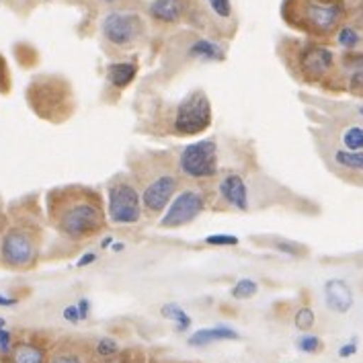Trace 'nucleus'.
Returning <instances> with one entry per match:
<instances>
[{
  "mask_svg": "<svg viewBox=\"0 0 363 363\" xmlns=\"http://www.w3.org/2000/svg\"><path fill=\"white\" fill-rule=\"evenodd\" d=\"M45 216L50 226L70 242H86L109 224L103 193L82 183L54 187L45 197Z\"/></svg>",
  "mask_w": 363,
  "mask_h": 363,
  "instance_id": "f257e3e1",
  "label": "nucleus"
},
{
  "mask_svg": "<svg viewBox=\"0 0 363 363\" xmlns=\"http://www.w3.org/2000/svg\"><path fill=\"white\" fill-rule=\"evenodd\" d=\"M130 177L142 197L144 216L160 218L183 185L177 169V154L171 150H138L130 154Z\"/></svg>",
  "mask_w": 363,
  "mask_h": 363,
  "instance_id": "f03ea898",
  "label": "nucleus"
},
{
  "mask_svg": "<svg viewBox=\"0 0 363 363\" xmlns=\"http://www.w3.org/2000/svg\"><path fill=\"white\" fill-rule=\"evenodd\" d=\"M347 17V0H284L281 19L289 29L312 39L337 33Z\"/></svg>",
  "mask_w": 363,
  "mask_h": 363,
  "instance_id": "7ed1b4c3",
  "label": "nucleus"
},
{
  "mask_svg": "<svg viewBox=\"0 0 363 363\" xmlns=\"http://www.w3.org/2000/svg\"><path fill=\"white\" fill-rule=\"evenodd\" d=\"M101 41L107 54L121 57L138 48H142L150 35V23L146 15L130 6H117L107 11L99 23Z\"/></svg>",
  "mask_w": 363,
  "mask_h": 363,
  "instance_id": "20e7f679",
  "label": "nucleus"
},
{
  "mask_svg": "<svg viewBox=\"0 0 363 363\" xmlns=\"http://www.w3.org/2000/svg\"><path fill=\"white\" fill-rule=\"evenodd\" d=\"M41 230L43 226L38 211L33 216H23L11 226H4L0 238V263L17 271L35 267L41 250Z\"/></svg>",
  "mask_w": 363,
  "mask_h": 363,
  "instance_id": "39448f33",
  "label": "nucleus"
},
{
  "mask_svg": "<svg viewBox=\"0 0 363 363\" xmlns=\"http://www.w3.org/2000/svg\"><path fill=\"white\" fill-rule=\"evenodd\" d=\"M213 123V109L206 91L193 89L191 93L171 105L162 113L164 134L174 138H197L206 134Z\"/></svg>",
  "mask_w": 363,
  "mask_h": 363,
  "instance_id": "423d86ee",
  "label": "nucleus"
},
{
  "mask_svg": "<svg viewBox=\"0 0 363 363\" xmlns=\"http://www.w3.org/2000/svg\"><path fill=\"white\" fill-rule=\"evenodd\" d=\"M27 101L38 117L54 123L66 121L74 113V105H77L70 80L56 74L33 78V82L27 89Z\"/></svg>",
  "mask_w": 363,
  "mask_h": 363,
  "instance_id": "0eeeda50",
  "label": "nucleus"
},
{
  "mask_svg": "<svg viewBox=\"0 0 363 363\" xmlns=\"http://www.w3.org/2000/svg\"><path fill=\"white\" fill-rule=\"evenodd\" d=\"M177 169L187 183L210 185L220 172L226 171L222 167V146L218 138H203L183 146L177 154Z\"/></svg>",
  "mask_w": 363,
  "mask_h": 363,
  "instance_id": "6e6552de",
  "label": "nucleus"
},
{
  "mask_svg": "<svg viewBox=\"0 0 363 363\" xmlns=\"http://www.w3.org/2000/svg\"><path fill=\"white\" fill-rule=\"evenodd\" d=\"M289 68L306 84L335 82L337 77V56L335 52L318 41H296L287 48Z\"/></svg>",
  "mask_w": 363,
  "mask_h": 363,
  "instance_id": "1a4fd4ad",
  "label": "nucleus"
},
{
  "mask_svg": "<svg viewBox=\"0 0 363 363\" xmlns=\"http://www.w3.org/2000/svg\"><path fill=\"white\" fill-rule=\"evenodd\" d=\"M228 56V43L222 39H213L197 33V31H183L169 39L167 45V66L169 68H183L191 64H218Z\"/></svg>",
  "mask_w": 363,
  "mask_h": 363,
  "instance_id": "9d476101",
  "label": "nucleus"
},
{
  "mask_svg": "<svg viewBox=\"0 0 363 363\" xmlns=\"http://www.w3.org/2000/svg\"><path fill=\"white\" fill-rule=\"evenodd\" d=\"M105 211L113 226H134L142 222L144 208L134 179L128 171L115 172L105 185Z\"/></svg>",
  "mask_w": 363,
  "mask_h": 363,
  "instance_id": "9b49d317",
  "label": "nucleus"
},
{
  "mask_svg": "<svg viewBox=\"0 0 363 363\" xmlns=\"http://www.w3.org/2000/svg\"><path fill=\"white\" fill-rule=\"evenodd\" d=\"M187 23L193 31L228 41L236 33V13L232 0H189Z\"/></svg>",
  "mask_w": 363,
  "mask_h": 363,
  "instance_id": "f8f14e48",
  "label": "nucleus"
},
{
  "mask_svg": "<svg viewBox=\"0 0 363 363\" xmlns=\"http://www.w3.org/2000/svg\"><path fill=\"white\" fill-rule=\"evenodd\" d=\"M211 191L210 185H195L189 183L187 187H181L177 195L167 206V210L158 218V228L179 230L193 224L203 211L210 210Z\"/></svg>",
  "mask_w": 363,
  "mask_h": 363,
  "instance_id": "ddd939ff",
  "label": "nucleus"
},
{
  "mask_svg": "<svg viewBox=\"0 0 363 363\" xmlns=\"http://www.w3.org/2000/svg\"><path fill=\"white\" fill-rule=\"evenodd\" d=\"M210 210L240 211V213H247L250 210L249 183L234 169L220 172L210 183Z\"/></svg>",
  "mask_w": 363,
  "mask_h": 363,
  "instance_id": "4468645a",
  "label": "nucleus"
},
{
  "mask_svg": "<svg viewBox=\"0 0 363 363\" xmlns=\"http://www.w3.org/2000/svg\"><path fill=\"white\" fill-rule=\"evenodd\" d=\"M189 0H150L146 6V19L156 29H174L187 23Z\"/></svg>",
  "mask_w": 363,
  "mask_h": 363,
  "instance_id": "2eb2a0df",
  "label": "nucleus"
},
{
  "mask_svg": "<svg viewBox=\"0 0 363 363\" xmlns=\"http://www.w3.org/2000/svg\"><path fill=\"white\" fill-rule=\"evenodd\" d=\"M335 82L353 95H363V52H345L337 64Z\"/></svg>",
  "mask_w": 363,
  "mask_h": 363,
  "instance_id": "dca6fc26",
  "label": "nucleus"
},
{
  "mask_svg": "<svg viewBox=\"0 0 363 363\" xmlns=\"http://www.w3.org/2000/svg\"><path fill=\"white\" fill-rule=\"evenodd\" d=\"M138 74H140V64L135 60L117 57L105 66V82L115 93H123L128 86H132Z\"/></svg>",
  "mask_w": 363,
  "mask_h": 363,
  "instance_id": "f3484780",
  "label": "nucleus"
},
{
  "mask_svg": "<svg viewBox=\"0 0 363 363\" xmlns=\"http://www.w3.org/2000/svg\"><path fill=\"white\" fill-rule=\"evenodd\" d=\"M325 304L335 314H347L353 308V289L345 279H328L325 284Z\"/></svg>",
  "mask_w": 363,
  "mask_h": 363,
  "instance_id": "a211bd4d",
  "label": "nucleus"
},
{
  "mask_svg": "<svg viewBox=\"0 0 363 363\" xmlns=\"http://www.w3.org/2000/svg\"><path fill=\"white\" fill-rule=\"evenodd\" d=\"M240 335L236 328H232L228 325H218L208 326V328H197L195 333L189 335L187 343L191 347H206V345L218 343V341H238Z\"/></svg>",
  "mask_w": 363,
  "mask_h": 363,
  "instance_id": "6ab92c4d",
  "label": "nucleus"
},
{
  "mask_svg": "<svg viewBox=\"0 0 363 363\" xmlns=\"http://www.w3.org/2000/svg\"><path fill=\"white\" fill-rule=\"evenodd\" d=\"M333 164L335 169L347 174H363V150H345L335 148L333 150Z\"/></svg>",
  "mask_w": 363,
  "mask_h": 363,
  "instance_id": "aec40b11",
  "label": "nucleus"
},
{
  "mask_svg": "<svg viewBox=\"0 0 363 363\" xmlns=\"http://www.w3.org/2000/svg\"><path fill=\"white\" fill-rule=\"evenodd\" d=\"M160 314H162L167 320H171L177 333H187L193 325L191 316H189L183 308L179 306V304H174V302L164 304V306L160 308Z\"/></svg>",
  "mask_w": 363,
  "mask_h": 363,
  "instance_id": "412c9836",
  "label": "nucleus"
},
{
  "mask_svg": "<svg viewBox=\"0 0 363 363\" xmlns=\"http://www.w3.org/2000/svg\"><path fill=\"white\" fill-rule=\"evenodd\" d=\"M13 363H45V353L38 345L19 343L13 349Z\"/></svg>",
  "mask_w": 363,
  "mask_h": 363,
  "instance_id": "4be33fe9",
  "label": "nucleus"
},
{
  "mask_svg": "<svg viewBox=\"0 0 363 363\" xmlns=\"http://www.w3.org/2000/svg\"><path fill=\"white\" fill-rule=\"evenodd\" d=\"M337 43L343 48L345 52H357L359 43H362V33L353 27V25H341L337 29Z\"/></svg>",
  "mask_w": 363,
  "mask_h": 363,
  "instance_id": "5701e85b",
  "label": "nucleus"
},
{
  "mask_svg": "<svg viewBox=\"0 0 363 363\" xmlns=\"http://www.w3.org/2000/svg\"><path fill=\"white\" fill-rule=\"evenodd\" d=\"M341 146L345 150H363V125L351 123L341 130Z\"/></svg>",
  "mask_w": 363,
  "mask_h": 363,
  "instance_id": "b1692460",
  "label": "nucleus"
},
{
  "mask_svg": "<svg viewBox=\"0 0 363 363\" xmlns=\"http://www.w3.org/2000/svg\"><path fill=\"white\" fill-rule=\"evenodd\" d=\"M257 291H259V284L255 279H250V277H242V279L236 281V286L232 287L230 294L236 300H249L252 296H257Z\"/></svg>",
  "mask_w": 363,
  "mask_h": 363,
  "instance_id": "393cba45",
  "label": "nucleus"
},
{
  "mask_svg": "<svg viewBox=\"0 0 363 363\" xmlns=\"http://www.w3.org/2000/svg\"><path fill=\"white\" fill-rule=\"evenodd\" d=\"M273 249L284 252V255H289V257H304L308 252V249L300 242H294V240H287V238H275L273 242Z\"/></svg>",
  "mask_w": 363,
  "mask_h": 363,
  "instance_id": "a878e982",
  "label": "nucleus"
},
{
  "mask_svg": "<svg viewBox=\"0 0 363 363\" xmlns=\"http://www.w3.org/2000/svg\"><path fill=\"white\" fill-rule=\"evenodd\" d=\"M298 351H302V353H306V355H316V353H320L323 349H325V343H323V339L320 337H316V335H302L300 339H298Z\"/></svg>",
  "mask_w": 363,
  "mask_h": 363,
  "instance_id": "bb28decb",
  "label": "nucleus"
},
{
  "mask_svg": "<svg viewBox=\"0 0 363 363\" xmlns=\"http://www.w3.org/2000/svg\"><path fill=\"white\" fill-rule=\"evenodd\" d=\"M316 323V314H314V310L308 306H302L298 312H296V316H294V325L298 330H302V333H308L312 326Z\"/></svg>",
  "mask_w": 363,
  "mask_h": 363,
  "instance_id": "cd10ccee",
  "label": "nucleus"
},
{
  "mask_svg": "<svg viewBox=\"0 0 363 363\" xmlns=\"http://www.w3.org/2000/svg\"><path fill=\"white\" fill-rule=\"evenodd\" d=\"M96 355L101 359H109V357H115L119 355V343L111 339V337H103L96 341Z\"/></svg>",
  "mask_w": 363,
  "mask_h": 363,
  "instance_id": "c85d7f7f",
  "label": "nucleus"
},
{
  "mask_svg": "<svg viewBox=\"0 0 363 363\" xmlns=\"http://www.w3.org/2000/svg\"><path fill=\"white\" fill-rule=\"evenodd\" d=\"M203 242L208 247H236L240 240H238V236H232V234H210V236H206Z\"/></svg>",
  "mask_w": 363,
  "mask_h": 363,
  "instance_id": "c756f323",
  "label": "nucleus"
},
{
  "mask_svg": "<svg viewBox=\"0 0 363 363\" xmlns=\"http://www.w3.org/2000/svg\"><path fill=\"white\" fill-rule=\"evenodd\" d=\"M11 91V72H9V64L4 56L0 54V93L6 95Z\"/></svg>",
  "mask_w": 363,
  "mask_h": 363,
  "instance_id": "7c9ffc66",
  "label": "nucleus"
},
{
  "mask_svg": "<svg viewBox=\"0 0 363 363\" xmlns=\"http://www.w3.org/2000/svg\"><path fill=\"white\" fill-rule=\"evenodd\" d=\"M50 363H84V359H82V355H78L77 351H62V353L54 355Z\"/></svg>",
  "mask_w": 363,
  "mask_h": 363,
  "instance_id": "2f4dec72",
  "label": "nucleus"
},
{
  "mask_svg": "<svg viewBox=\"0 0 363 363\" xmlns=\"http://www.w3.org/2000/svg\"><path fill=\"white\" fill-rule=\"evenodd\" d=\"M357 349H359V341H357V337H353L351 341H347V343L339 347V357L349 359V357H353L357 353Z\"/></svg>",
  "mask_w": 363,
  "mask_h": 363,
  "instance_id": "473e14b6",
  "label": "nucleus"
},
{
  "mask_svg": "<svg viewBox=\"0 0 363 363\" xmlns=\"http://www.w3.org/2000/svg\"><path fill=\"white\" fill-rule=\"evenodd\" d=\"M11 351H13V335L4 326V328H0V353L2 355H9Z\"/></svg>",
  "mask_w": 363,
  "mask_h": 363,
  "instance_id": "72a5a7b5",
  "label": "nucleus"
},
{
  "mask_svg": "<svg viewBox=\"0 0 363 363\" xmlns=\"http://www.w3.org/2000/svg\"><path fill=\"white\" fill-rule=\"evenodd\" d=\"M62 316H64V320H66V323H70V325H78V323H82V320H80V312H78L77 304L64 308Z\"/></svg>",
  "mask_w": 363,
  "mask_h": 363,
  "instance_id": "f704fd0d",
  "label": "nucleus"
},
{
  "mask_svg": "<svg viewBox=\"0 0 363 363\" xmlns=\"http://www.w3.org/2000/svg\"><path fill=\"white\" fill-rule=\"evenodd\" d=\"M78 312H80V320H86L89 318V314H91V302L86 300V298H82V300H78Z\"/></svg>",
  "mask_w": 363,
  "mask_h": 363,
  "instance_id": "c9c22d12",
  "label": "nucleus"
},
{
  "mask_svg": "<svg viewBox=\"0 0 363 363\" xmlns=\"http://www.w3.org/2000/svg\"><path fill=\"white\" fill-rule=\"evenodd\" d=\"M96 261V252H86L84 257H80V261L77 263V267H86V265H93Z\"/></svg>",
  "mask_w": 363,
  "mask_h": 363,
  "instance_id": "e433bc0d",
  "label": "nucleus"
},
{
  "mask_svg": "<svg viewBox=\"0 0 363 363\" xmlns=\"http://www.w3.org/2000/svg\"><path fill=\"white\" fill-rule=\"evenodd\" d=\"M0 306H17V300H15V298H6L4 294H0Z\"/></svg>",
  "mask_w": 363,
  "mask_h": 363,
  "instance_id": "4c0bfd02",
  "label": "nucleus"
},
{
  "mask_svg": "<svg viewBox=\"0 0 363 363\" xmlns=\"http://www.w3.org/2000/svg\"><path fill=\"white\" fill-rule=\"evenodd\" d=\"M96 2H101V4H105V6H115V4H119L121 0H96Z\"/></svg>",
  "mask_w": 363,
  "mask_h": 363,
  "instance_id": "58836bf2",
  "label": "nucleus"
},
{
  "mask_svg": "<svg viewBox=\"0 0 363 363\" xmlns=\"http://www.w3.org/2000/svg\"><path fill=\"white\" fill-rule=\"evenodd\" d=\"M4 226V213H2V208H0V228Z\"/></svg>",
  "mask_w": 363,
  "mask_h": 363,
  "instance_id": "ea45409f",
  "label": "nucleus"
},
{
  "mask_svg": "<svg viewBox=\"0 0 363 363\" xmlns=\"http://www.w3.org/2000/svg\"><path fill=\"white\" fill-rule=\"evenodd\" d=\"M357 113L363 117V103H359V105H357Z\"/></svg>",
  "mask_w": 363,
  "mask_h": 363,
  "instance_id": "a19ab883",
  "label": "nucleus"
},
{
  "mask_svg": "<svg viewBox=\"0 0 363 363\" xmlns=\"http://www.w3.org/2000/svg\"><path fill=\"white\" fill-rule=\"evenodd\" d=\"M123 249V245H119V242H115L113 245V250H121Z\"/></svg>",
  "mask_w": 363,
  "mask_h": 363,
  "instance_id": "79ce46f5",
  "label": "nucleus"
},
{
  "mask_svg": "<svg viewBox=\"0 0 363 363\" xmlns=\"http://www.w3.org/2000/svg\"><path fill=\"white\" fill-rule=\"evenodd\" d=\"M4 326H6V320H4V318H0V328H4Z\"/></svg>",
  "mask_w": 363,
  "mask_h": 363,
  "instance_id": "37998d69",
  "label": "nucleus"
},
{
  "mask_svg": "<svg viewBox=\"0 0 363 363\" xmlns=\"http://www.w3.org/2000/svg\"><path fill=\"white\" fill-rule=\"evenodd\" d=\"M0 2H6V0H0Z\"/></svg>",
  "mask_w": 363,
  "mask_h": 363,
  "instance_id": "c03bdc74",
  "label": "nucleus"
},
{
  "mask_svg": "<svg viewBox=\"0 0 363 363\" xmlns=\"http://www.w3.org/2000/svg\"><path fill=\"white\" fill-rule=\"evenodd\" d=\"M45 2H50V0H45Z\"/></svg>",
  "mask_w": 363,
  "mask_h": 363,
  "instance_id": "a18cd8bd",
  "label": "nucleus"
}]
</instances>
